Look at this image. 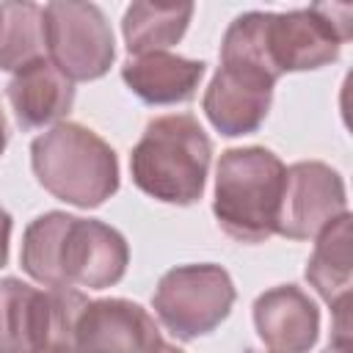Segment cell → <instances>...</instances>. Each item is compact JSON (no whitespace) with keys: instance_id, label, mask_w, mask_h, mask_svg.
<instances>
[{"instance_id":"21","label":"cell","mask_w":353,"mask_h":353,"mask_svg":"<svg viewBox=\"0 0 353 353\" xmlns=\"http://www.w3.org/2000/svg\"><path fill=\"white\" fill-rule=\"evenodd\" d=\"M3 149H6V119L0 113V154H3Z\"/></svg>"},{"instance_id":"19","label":"cell","mask_w":353,"mask_h":353,"mask_svg":"<svg viewBox=\"0 0 353 353\" xmlns=\"http://www.w3.org/2000/svg\"><path fill=\"white\" fill-rule=\"evenodd\" d=\"M8 234H11V218H8V212L0 207V268H3L6 259H8Z\"/></svg>"},{"instance_id":"11","label":"cell","mask_w":353,"mask_h":353,"mask_svg":"<svg viewBox=\"0 0 353 353\" xmlns=\"http://www.w3.org/2000/svg\"><path fill=\"white\" fill-rule=\"evenodd\" d=\"M273 83L276 80L262 69L221 61V69L204 94L207 119L223 135L254 132L268 116Z\"/></svg>"},{"instance_id":"20","label":"cell","mask_w":353,"mask_h":353,"mask_svg":"<svg viewBox=\"0 0 353 353\" xmlns=\"http://www.w3.org/2000/svg\"><path fill=\"white\" fill-rule=\"evenodd\" d=\"M41 353H83V350H80V347H77V345H74L69 336H61V339L50 342V345H47Z\"/></svg>"},{"instance_id":"3","label":"cell","mask_w":353,"mask_h":353,"mask_svg":"<svg viewBox=\"0 0 353 353\" xmlns=\"http://www.w3.org/2000/svg\"><path fill=\"white\" fill-rule=\"evenodd\" d=\"M130 165L143 193L171 204H190L204 190L210 138L193 116H160L149 121Z\"/></svg>"},{"instance_id":"16","label":"cell","mask_w":353,"mask_h":353,"mask_svg":"<svg viewBox=\"0 0 353 353\" xmlns=\"http://www.w3.org/2000/svg\"><path fill=\"white\" fill-rule=\"evenodd\" d=\"M350 215H339L334 223H328L314 245V254L306 268V279L320 292L323 301L334 303L345 295H350Z\"/></svg>"},{"instance_id":"6","label":"cell","mask_w":353,"mask_h":353,"mask_svg":"<svg viewBox=\"0 0 353 353\" xmlns=\"http://www.w3.org/2000/svg\"><path fill=\"white\" fill-rule=\"evenodd\" d=\"M234 303V284L218 265H182L168 270L154 292V312L179 339L212 331Z\"/></svg>"},{"instance_id":"13","label":"cell","mask_w":353,"mask_h":353,"mask_svg":"<svg viewBox=\"0 0 353 353\" xmlns=\"http://www.w3.org/2000/svg\"><path fill=\"white\" fill-rule=\"evenodd\" d=\"M8 99L22 127H44L69 113L74 88L50 61H33L22 66L8 83Z\"/></svg>"},{"instance_id":"4","label":"cell","mask_w":353,"mask_h":353,"mask_svg":"<svg viewBox=\"0 0 353 353\" xmlns=\"http://www.w3.org/2000/svg\"><path fill=\"white\" fill-rule=\"evenodd\" d=\"M39 182L77 207H97L119 188L116 152L80 124H58L30 146Z\"/></svg>"},{"instance_id":"12","label":"cell","mask_w":353,"mask_h":353,"mask_svg":"<svg viewBox=\"0 0 353 353\" xmlns=\"http://www.w3.org/2000/svg\"><path fill=\"white\" fill-rule=\"evenodd\" d=\"M254 323L270 353H309L317 339L320 314L303 290L284 284L256 298Z\"/></svg>"},{"instance_id":"22","label":"cell","mask_w":353,"mask_h":353,"mask_svg":"<svg viewBox=\"0 0 353 353\" xmlns=\"http://www.w3.org/2000/svg\"><path fill=\"white\" fill-rule=\"evenodd\" d=\"M157 353H182V350H179V347H171V345H163Z\"/></svg>"},{"instance_id":"7","label":"cell","mask_w":353,"mask_h":353,"mask_svg":"<svg viewBox=\"0 0 353 353\" xmlns=\"http://www.w3.org/2000/svg\"><path fill=\"white\" fill-rule=\"evenodd\" d=\"M50 63L69 80H94L113 63L116 47L105 14L91 3H50L41 8Z\"/></svg>"},{"instance_id":"8","label":"cell","mask_w":353,"mask_h":353,"mask_svg":"<svg viewBox=\"0 0 353 353\" xmlns=\"http://www.w3.org/2000/svg\"><path fill=\"white\" fill-rule=\"evenodd\" d=\"M72 290L41 292L19 279L0 281V353H41L50 342L69 336L83 306Z\"/></svg>"},{"instance_id":"2","label":"cell","mask_w":353,"mask_h":353,"mask_svg":"<svg viewBox=\"0 0 353 353\" xmlns=\"http://www.w3.org/2000/svg\"><path fill=\"white\" fill-rule=\"evenodd\" d=\"M284 163L262 149H229L218 163L215 176V218L221 229L240 243H262L276 232Z\"/></svg>"},{"instance_id":"15","label":"cell","mask_w":353,"mask_h":353,"mask_svg":"<svg viewBox=\"0 0 353 353\" xmlns=\"http://www.w3.org/2000/svg\"><path fill=\"white\" fill-rule=\"evenodd\" d=\"M190 14V3H132L124 14L127 50L132 55L163 52L182 39Z\"/></svg>"},{"instance_id":"17","label":"cell","mask_w":353,"mask_h":353,"mask_svg":"<svg viewBox=\"0 0 353 353\" xmlns=\"http://www.w3.org/2000/svg\"><path fill=\"white\" fill-rule=\"evenodd\" d=\"M0 11V69L19 72L22 66L41 61L47 52L41 8L33 3H3Z\"/></svg>"},{"instance_id":"1","label":"cell","mask_w":353,"mask_h":353,"mask_svg":"<svg viewBox=\"0 0 353 353\" xmlns=\"http://www.w3.org/2000/svg\"><path fill=\"white\" fill-rule=\"evenodd\" d=\"M124 237L99 221L47 212L36 218L22 240V268L55 290L116 284L127 270Z\"/></svg>"},{"instance_id":"23","label":"cell","mask_w":353,"mask_h":353,"mask_svg":"<svg viewBox=\"0 0 353 353\" xmlns=\"http://www.w3.org/2000/svg\"><path fill=\"white\" fill-rule=\"evenodd\" d=\"M323 353H350V350H342V347H334V345H328Z\"/></svg>"},{"instance_id":"10","label":"cell","mask_w":353,"mask_h":353,"mask_svg":"<svg viewBox=\"0 0 353 353\" xmlns=\"http://www.w3.org/2000/svg\"><path fill=\"white\" fill-rule=\"evenodd\" d=\"M69 339L83 353H157L163 347L154 320L132 301H83Z\"/></svg>"},{"instance_id":"5","label":"cell","mask_w":353,"mask_h":353,"mask_svg":"<svg viewBox=\"0 0 353 353\" xmlns=\"http://www.w3.org/2000/svg\"><path fill=\"white\" fill-rule=\"evenodd\" d=\"M350 17L353 6H312L290 14L251 11L248 25L265 63L284 74L331 63L350 39Z\"/></svg>"},{"instance_id":"14","label":"cell","mask_w":353,"mask_h":353,"mask_svg":"<svg viewBox=\"0 0 353 353\" xmlns=\"http://www.w3.org/2000/svg\"><path fill=\"white\" fill-rule=\"evenodd\" d=\"M121 74L132 94H138L143 102L174 105L196 94L199 80L204 74V63L171 52H146L127 61Z\"/></svg>"},{"instance_id":"18","label":"cell","mask_w":353,"mask_h":353,"mask_svg":"<svg viewBox=\"0 0 353 353\" xmlns=\"http://www.w3.org/2000/svg\"><path fill=\"white\" fill-rule=\"evenodd\" d=\"M331 309H334V336H331V345L342 347V350H350V295L334 301Z\"/></svg>"},{"instance_id":"24","label":"cell","mask_w":353,"mask_h":353,"mask_svg":"<svg viewBox=\"0 0 353 353\" xmlns=\"http://www.w3.org/2000/svg\"><path fill=\"white\" fill-rule=\"evenodd\" d=\"M0 17H3V11H0Z\"/></svg>"},{"instance_id":"9","label":"cell","mask_w":353,"mask_h":353,"mask_svg":"<svg viewBox=\"0 0 353 353\" xmlns=\"http://www.w3.org/2000/svg\"><path fill=\"white\" fill-rule=\"evenodd\" d=\"M345 215L342 176L325 163H295L287 168L276 232L292 240L320 234L328 223Z\"/></svg>"}]
</instances>
